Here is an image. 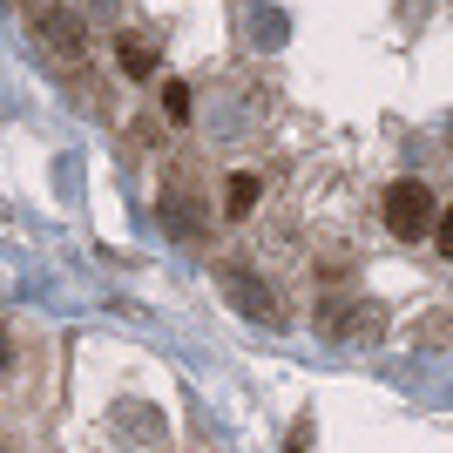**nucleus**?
I'll list each match as a JSON object with an SVG mask.
<instances>
[{"label": "nucleus", "mask_w": 453, "mask_h": 453, "mask_svg": "<svg viewBox=\"0 0 453 453\" xmlns=\"http://www.w3.org/2000/svg\"><path fill=\"white\" fill-rule=\"evenodd\" d=\"M379 217H386V230H393L399 244H419V237H434V224H440V189L419 183V176H399V183H386V196H379Z\"/></svg>", "instance_id": "1"}, {"label": "nucleus", "mask_w": 453, "mask_h": 453, "mask_svg": "<svg viewBox=\"0 0 453 453\" xmlns=\"http://www.w3.org/2000/svg\"><path fill=\"white\" fill-rule=\"evenodd\" d=\"M257 203H265V176H257V170H237L224 183V217H250Z\"/></svg>", "instance_id": "2"}, {"label": "nucleus", "mask_w": 453, "mask_h": 453, "mask_svg": "<svg viewBox=\"0 0 453 453\" xmlns=\"http://www.w3.org/2000/svg\"><path fill=\"white\" fill-rule=\"evenodd\" d=\"M115 61H122V75H129V81H150L156 75V41L122 35V41H115Z\"/></svg>", "instance_id": "3"}, {"label": "nucleus", "mask_w": 453, "mask_h": 453, "mask_svg": "<svg viewBox=\"0 0 453 453\" xmlns=\"http://www.w3.org/2000/svg\"><path fill=\"white\" fill-rule=\"evenodd\" d=\"M41 27H48V41H55L61 55H75V48H81V14H68V7H55Z\"/></svg>", "instance_id": "4"}, {"label": "nucleus", "mask_w": 453, "mask_h": 453, "mask_svg": "<svg viewBox=\"0 0 453 453\" xmlns=\"http://www.w3.org/2000/svg\"><path fill=\"white\" fill-rule=\"evenodd\" d=\"M163 115H170L176 129L196 115V95H189V81H163Z\"/></svg>", "instance_id": "5"}, {"label": "nucleus", "mask_w": 453, "mask_h": 453, "mask_svg": "<svg viewBox=\"0 0 453 453\" xmlns=\"http://www.w3.org/2000/svg\"><path fill=\"white\" fill-rule=\"evenodd\" d=\"M284 453H304V434H298V440H291V447H284Z\"/></svg>", "instance_id": "6"}, {"label": "nucleus", "mask_w": 453, "mask_h": 453, "mask_svg": "<svg viewBox=\"0 0 453 453\" xmlns=\"http://www.w3.org/2000/svg\"><path fill=\"white\" fill-rule=\"evenodd\" d=\"M0 372H7V339H0Z\"/></svg>", "instance_id": "7"}]
</instances>
